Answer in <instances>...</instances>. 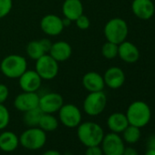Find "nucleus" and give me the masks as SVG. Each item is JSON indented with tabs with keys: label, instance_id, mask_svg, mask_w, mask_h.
<instances>
[{
	"label": "nucleus",
	"instance_id": "13",
	"mask_svg": "<svg viewBox=\"0 0 155 155\" xmlns=\"http://www.w3.org/2000/svg\"><path fill=\"white\" fill-rule=\"evenodd\" d=\"M133 15L141 20L150 19L155 13V5L152 0H133L131 3Z\"/></svg>",
	"mask_w": 155,
	"mask_h": 155
},
{
	"label": "nucleus",
	"instance_id": "20",
	"mask_svg": "<svg viewBox=\"0 0 155 155\" xmlns=\"http://www.w3.org/2000/svg\"><path fill=\"white\" fill-rule=\"evenodd\" d=\"M62 13L66 18L75 21L83 14V5L81 0H65L62 5Z\"/></svg>",
	"mask_w": 155,
	"mask_h": 155
},
{
	"label": "nucleus",
	"instance_id": "19",
	"mask_svg": "<svg viewBox=\"0 0 155 155\" xmlns=\"http://www.w3.org/2000/svg\"><path fill=\"white\" fill-rule=\"evenodd\" d=\"M48 54L58 62H64L70 58L72 48L66 41H57L52 43Z\"/></svg>",
	"mask_w": 155,
	"mask_h": 155
},
{
	"label": "nucleus",
	"instance_id": "29",
	"mask_svg": "<svg viewBox=\"0 0 155 155\" xmlns=\"http://www.w3.org/2000/svg\"><path fill=\"white\" fill-rule=\"evenodd\" d=\"M75 22H76L77 27L79 28L80 29H81V30H86L91 26V21H90L89 18L87 16L83 15V14L81 16H80L79 18H78L75 20Z\"/></svg>",
	"mask_w": 155,
	"mask_h": 155
},
{
	"label": "nucleus",
	"instance_id": "1",
	"mask_svg": "<svg viewBox=\"0 0 155 155\" xmlns=\"http://www.w3.org/2000/svg\"><path fill=\"white\" fill-rule=\"evenodd\" d=\"M104 135L102 127L96 122L86 121L78 126L77 136L86 147L101 145Z\"/></svg>",
	"mask_w": 155,
	"mask_h": 155
},
{
	"label": "nucleus",
	"instance_id": "32",
	"mask_svg": "<svg viewBox=\"0 0 155 155\" xmlns=\"http://www.w3.org/2000/svg\"><path fill=\"white\" fill-rule=\"evenodd\" d=\"M122 155H139V152L133 147H125Z\"/></svg>",
	"mask_w": 155,
	"mask_h": 155
},
{
	"label": "nucleus",
	"instance_id": "36",
	"mask_svg": "<svg viewBox=\"0 0 155 155\" xmlns=\"http://www.w3.org/2000/svg\"><path fill=\"white\" fill-rule=\"evenodd\" d=\"M62 21H63V25H64V27H68L69 25H70V22H71V20H69V19H68V18H64V19H62Z\"/></svg>",
	"mask_w": 155,
	"mask_h": 155
},
{
	"label": "nucleus",
	"instance_id": "11",
	"mask_svg": "<svg viewBox=\"0 0 155 155\" xmlns=\"http://www.w3.org/2000/svg\"><path fill=\"white\" fill-rule=\"evenodd\" d=\"M18 79L20 89L28 92H37L42 83L41 77L36 70H26Z\"/></svg>",
	"mask_w": 155,
	"mask_h": 155
},
{
	"label": "nucleus",
	"instance_id": "2",
	"mask_svg": "<svg viewBox=\"0 0 155 155\" xmlns=\"http://www.w3.org/2000/svg\"><path fill=\"white\" fill-rule=\"evenodd\" d=\"M126 117L129 124L136 126L140 129L149 124L151 119L150 107L142 101H135L131 102L126 111Z\"/></svg>",
	"mask_w": 155,
	"mask_h": 155
},
{
	"label": "nucleus",
	"instance_id": "14",
	"mask_svg": "<svg viewBox=\"0 0 155 155\" xmlns=\"http://www.w3.org/2000/svg\"><path fill=\"white\" fill-rule=\"evenodd\" d=\"M41 30L48 36H58L64 29L62 18L57 15L49 14L45 16L40 22Z\"/></svg>",
	"mask_w": 155,
	"mask_h": 155
},
{
	"label": "nucleus",
	"instance_id": "21",
	"mask_svg": "<svg viewBox=\"0 0 155 155\" xmlns=\"http://www.w3.org/2000/svg\"><path fill=\"white\" fill-rule=\"evenodd\" d=\"M107 126L111 132L121 133L128 126L129 121L125 113L122 112H114L108 117Z\"/></svg>",
	"mask_w": 155,
	"mask_h": 155
},
{
	"label": "nucleus",
	"instance_id": "16",
	"mask_svg": "<svg viewBox=\"0 0 155 155\" xmlns=\"http://www.w3.org/2000/svg\"><path fill=\"white\" fill-rule=\"evenodd\" d=\"M118 56L120 58L129 64L135 63L140 58V50L132 42L124 40L118 47Z\"/></svg>",
	"mask_w": 155,
	"mask_h": 155
},
{
	"label": "nucleus",
	"instance_id": "3",
	"mask_svg": "<svg viewBox=\"0 0 155 155\" xmlns=\"http://www.w3.org/2000/svg\"><path fill=\"white\" fill-rule=\"evenodd\" d=\"M27 59L20 55H8L3 58L0 64L1 72L9 79H18L27 70Z\"/></svg>",
	"mask_w": 155,
	"mask_h": 155
},
{
	"label": "nucleus",
	"instance_id": "24",
	"mask_svg": "<svg viewBox=\"0 0 155 155\" xmlns=\"http://www.w3.org/2000/svg\"><path fill=\"white\" fill-rule=\"evenodd\" d=\"M42 114H43V111L38 107L36 109L25 111L24 116H23V121L29 128L38 127V123H39Z\"/></svg>",
	"mask_w": 155,
	"mask_h": 155
},
{
	"label": "nucleus",
	"instance_id": "17",
	"mask_svg": "<svg viewBox=\"0 0 155 155\" xmlns=\"http://www.w3.org/2000/svg\"><path fill=\"white\" fill-rule=\"evenodd\" d=\"M51 46L52 43L48 38H43L40 40H33L30 41L27 46V54L30 58L37 60L43 55L48 54Z\"/></svg>",
	"mask_w": 155,
	"mask_h": 155
},
{
	"label": "nucleus",
	"instance_id": "18",
	"mask_svg": "<svg viewBox=\"0 0 155 155\" xmlns=\"http://www.w3.org/2000/svg\"><path fill=\"white\" fill-rule=\"evenodd\" d=\"M82 85L89 92L102 91L105 88L103 76L95 71L87 72L82 78Z\"/></svg>",
	"mask_w": 155,
	"mask_h": 155
},
{
	"label": "nucleus",
	"instance_id": "5",
	"mask_svg": "<svg viewBox=\"0 0 155 155\" xmlns=\"http://www.w3.org/2000/svg\"><path fill=\"white\" fill-rule=\"evenodd\" d=\"M46 141V132L38 127H32L26 130L19 137V144L30 150L41 149L45 145Z\"/></svg>",
	"mask_w": 155,
	"mask_h": 155
},
{
	"label": "nucleus",
	"instance_id": "8",
	"mask_svg": "<svg viewBox=\"0 0 155 155\" xmlns=\"http://www.w3.org/2000/svg\"><path fill=\"white\" fill-rule=\"evenodd\" d=\"M60 122L68 128H76L81 123V112L76 105L68 103L63 104L58 110Z\"/></svg>",
	"mask_w": 155,
	"mask_h": 155
},
{
	"label": "nucleus",
	"instance_id": "35",
	"mask_svg": "<svg viewBox=\"0 0 155 155\" xmlns=\"http://www.w3.org/2000/svg\"><path fill=\"white\" fill-rule=\"evenodd\" d=\"M145 155H155V150L154 149H148L145 152Z\"/></svg>",
	"mask_w": 155,
	"mask_h": 155
},
{
	"label": "nucleus",
	"instance_id": "26",
	"mask_svg": "<svg viewBox=\"0 0 155 155\" xmlns=\"http://www.w3.org/2000/svg\"><path fill=\"white\" fill-rule=\"evenodd\" d=\"M118 47L119 45L106 41L101 48V54L107 59H113L118 57Z\"/></svg>",
	"mask_w": 155,
	"mask_h": 155
},
{
	"label": "nucleus",
	"instance_id": "7",
	"mask_svg": "<svg viewBox=\"0 0 155 155\" xmlns=\"http://www.w3.org/2000/svg\"><path fill=\"white\" fill-rule=\"evenodd\" d=\"M58 62L49 54H45L36 60V71L42 80L50 81L58 73Z\"/></svg>",
	"mask_w": 155,
	"mask_h": 155
},
{
	"label": "nucleus",
	"instance_id": "12",
	"mask_svg": "<svg viewBox=\"0 0 155 155\" xmlns=\"http://www.w3.org/2000/svg\"><path fill=\"white\" fill-rule=\"evenodd\" d=\"M38 104L39 96L37 92L23 91L22 93L18 94L14 101L15 108L22 112L36 109L38 107Z\"/></svg>",
	"mask_w": 155,
	"mask_h": 155
},
{
	"label": "nucleus",
	"instance_id": "30",
	"mask_svg": "<svg viewBox=\"0 0 155 155\" xmlns=\"http://www.w3.org/2000/svg\"><path fill=\"white\" fill-rule=\"evenodd\" d=\"M9 91L5 84L0 83V104H3L8 98Z\"/></svg>",
	"mask_w": 155,
	"mask_h": 155
},
{
	"label": "nucleus",
	"instance_id": "23",
	"mask_svg": "<svg viewBox=\"0 0 155 155\" xmlns=\"http://www.w3.org/2000/svg\"><path fill=\"white\" fill-rule=\"evenodd\" d=\"M58 120L55 116L49 113L42 114L38 123V128H40L45 132H47V131H54L58 129Z\"/></svg>",
	"mask_w": 155,
	"mask_h": 155
},
{
	"label": "nucleus",
	"instance_id": "31",
	"mask_svg": "<svg viewBox=\"0 0 155 155\" xmlns=\"http://www.w3.org/2000/svg\"><path fill=\"white\" fill-rule=\"evenodd\" d=\"M85 155H103V151L101 147H100V145L91 146V147H87Z\"/></svg>",
	"mask_w": 155,
	"mask_h": 155
},
{
	"label": "nucleus",
	"instance_id": "4",
	"mask_svg": "<svg viewBox=\"0 0 155 155\" xmlns=\"http://www.w3.org/2000/svg\"><path fill=\"white\" fill-rule=\"evenodd\" d=\"M103 31L107 41L119 45L126 40L129 34V27L124 19L114 18L106 23Z\"/></svg>",
	"mask_w": 155,
	"mask_h": 155
},
{
	"label": "nucleus",
	"instance_id": "6",
	"mask_svg": "<svg viewBox=\"0 0 155 155\" xmlns=\"http://www.w3.org/2000/svg\"><path fill=\"white\" fill-rule=\"evenodd\" d=\"M107 106V96L102 91L90 92L83 102V110L90 116H98Z\"/></svg>",
	"mask_w": 155,
	"mask_h": 155
},
{
	"label": "nucleus",
	"instance_id": "10",
	"mask_svg": "<svg viewBox=\"0 0 155 155\" xmlns=\"http://www.w3.org/2000/svg\"><path fill=\"white\" fill-rule=\"evenodd\" d=\"M63 104L64 101L59 93L49 92L39 97L38 108L43 111V113L52 114L58 111Z\"/></svg>",
	"mask_w": 155,
	"mask_h": 155
},
{
	"label": "nucleus",
	"instance_id": "33",
	"mask_svg": "<svg viewBox=\"0 0 155 155\" xmlns=\"http://www.w3.org/2000/svg\"><path fill=\"white\" fill-rule=\"evenodd\" d=\"M147 148L155 150V134L150 135L147 140Z\"/></svg>",
	"mask_w": 155,
	"mask_h": 155
},
{
	"label": "nucleus",
	"instance_id": "28",
	"mask_svg": "<svg viewBox=\"0 0 155 155\" xmlns=\"http://www.w3.org/2000/svg\"><path fill=\"white\" fill-rule=\"evenodd\" d=\"M13 7L12 0H0V18L7 17Z\"/></svg>",
	"mask_w": 155,
	"mask_h": 155
},
{
	"label": "nucleus",
	"instance_id": "15",
	"mask_svg": "<svg viewBox=\"0 0 155 155\" xmlns=\"http://www.w3.org/2000/svg\"><path fill=\"white\" fill-rule=\"evenodd\" d=\"M103 80L105 82V86L109 87L111 90H118L123 86L125 83V73L119 67H110L109 68L104 75Z\"/></svg>",
	"mask_w": 155,
	"mask_h": 155
},
{
	"label": "nucleus",
	"instance_id": "34",
	"mask_svg": "<svg viewBox=\"0 0 155 155\" xmlns=\"http://www.w3.org/2000/svg\"><path fill=\"white\" fill-rule=\"evenodd\" d=\"M42 155H61V154L57 150H48L45 151Z\"/></svg>",
	"mask_w": 155,
	"mask_h": 155
},
{
	"label": "nucleus",
	"instance_id": "22",
	"mask_svg": "<svg viewBox=\"0 0 155 155\" xmlns=\"http://www.w3.org/2000/svg\"><path fill=\"white\" fill-rule=\"evenodd\" d=\"M19 145V138L12 131H4L0 134V150L5 152H12Z\"/></svg>",
	"mask_w": 155,
	"mask_h": 155
},
{
	"label": "nucleus",
	"instance_id": "27",
	"mask_svg": "<svg viewBox=\"0 0 155 155\" xmlns=\"http://www.w3.org/2000/svg\"><path fill=\"white\" fill-rule=\"evenodd\" d=\"M10 121V114L7 107L0 104V130L8 127Z\"/></svg>",
	"mask_w": 155,
	"mask_h": 155
},
{
	"label": "nucleus",
	"instance_id": "9",
	"mask_svg": "<svg viewBox=\"0 0 155 155\" xmlns=\"http://www.w3.org/2000/svg\"><path fill=\"white\" fill-rule=\"evenodd\" d=\"M101 145L103 155H122L125 149L123 139L115 132L104 135Z\"/></svg>",
	"mask_w": 155,
	"mask_h": 155
},
{
	"label": "nucleus",
	"instance_id": "25",
	"mask_svg": "<svg viewBox=\"0 0 155 155\" xmlns=\"http://www.w3.org/2000/svg\"><path fill=\"white\" fill-rule=\"evenodd\" d=\"M122 133V139L124 140V142L129 143V144H135L136 142H138L140 139L141 136V131L140 129L133 126V125H130L121 132Z\"/></svg>",
	"mask_w": 155,
	"mask_h": 155
}]
</instances>
